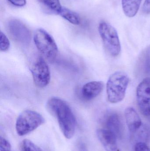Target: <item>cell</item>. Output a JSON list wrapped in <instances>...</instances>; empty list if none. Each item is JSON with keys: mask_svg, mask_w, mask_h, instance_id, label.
Listing matches in <instances>:
<instances>
[{"mask_svg": "<svg viewBox=\"0 0 150 151\" xmlns=\"http://www.w3.org/2000/svg\"><path fill=\"white\" fill-rule=\"evenodd\" d=\"M46 106L49 111L56 116L60 128L67 139L75 135L77 121L69 105L58 97H51L48 100Z\"/></svg>", "mask_w": 150, "mask_h": 151, "instance_id": "obj_1", "label": "cell"}, {"mask_svg": "<svg viewBox=\"0 0 150 151\" xmlns=\"http://www.w3.org/2000/svg\"><path fill=\"white\" fill-rule=\"evenodd\" d=\"M129 83V78L122 72L118 71L112 74L107 83V93L108 101L116 104L122 101Z\"/></svg>", "mask_w": 150, "mask_h": 151, "instance_id": "obj_2", "label": "cell"}, {"mask_svg": "<svg viewBox=\"0 0 150 151\" xmlns=\"http://www.w3.org/2000/svg\"><path fill=\"white\" fill-rule=\"evenodd\" d=\"M33 41L40 53L48 62L53 63L58 55V48L52 36L42 28L37 29L34 33Z\"/></svg>", "mask_w": 150, "mask_h": 151, "instance_id": "obj_3", "label": "cell"}, {"mask_svg": "<svg viewBox=\"0 0 150 151\" xmlns=\"http://www.w3.org/2000/svg\"><path fill=\"white\" fill-rule=\"evenodd\" d=\"M44 122L45 119L39 113L33 110H25L16 121V131L19 136H23L37 129Z\"/></svg>", "mask_w": 150, "mask_h": 151, "instance_id": "obj_4", "label": "cell"}, {"mask_svg": "<svg viewBox=\"0 0 150 151\" xmlns=\"http://www.w3.org/2000/svg\"><path fill=\"white\" fill-rule=\"evenodd\" d=\"M98 29L104 46L109 54L113 57L119 55L121 52V45L116 29L105 22L100 24Z\"/></svg>", "mask_w": 150, "mask_h": 151, "instance_id": "obj_5", "label": "cell"}, {"mask_svg": "<svg viewBox=\"0 0 150 151\" xmlns=\"http://www.w3.org/2000/svg\"><path fill=\"white\" fill-rule=\"evenodd\" d=\"M33 82L37 87L43 88L46 87L51 79L50 69L45 59L41 56L35 58L31 68Z\"/></svg>", "mask_w": 150, "mask_h": 151, "instance_id": "obj_6", "label": "cell"}, {"mask_svg": "<svg viewBox=\"0 0 150 151\" xmlns=\"http://www.w3.org/2000/svg\"><path fill=\"white\" fill-rule=\"evenodd\" d=\"M7 28L12 39L18 43L27 45L31 40V33L26 26L20 20L13 19L9 21Z\"/></svg>", "mask_w": 150, "mask_h": 151, "instance_id": "obj_7", "label": "cell"}, {"mask_svg": "<svg viewBox=\"0 0 150 151\" xmlns=\"http://www.w3.org/2000/svg\"><path fill=\"white\" fill-rule=\"evenodd\" d=\"M136 99L142 114L144 116H150V77L144 79L138 85Z\"/></svg>", "mask_w": 150, "mask_h": 151, "instance_id": "obj_8", "label": "cell"}, {"mask_svg": "<svg viewBox=\"0 0 150 151\" xmlns=\"http://www.w3.org/2000/svg\"><path fill=\"white\" fill-rule=\"evenodd\" d=\"M97 135L106 151H120L117 143V137L107 129H99Z\"/></svg>", "mask_w": 150, "mask_h": 151, "instance_id": "obj_9", "label": "cell"}, {"mask_svg": "<svg viewBox=\"0 0 150 151\" xmlns=\"http://www.w3.org/2000/svg\"><path fill=\"white\" fill-rule=\"evenodd\" d=\"M104 87V83L100 81L89 82L84 84L82 88V96L87 101L92 100L101 93Z\"/></svg>", "mask_w": 150, "mask_h": 151, "instance_id": "obj_10", "label": "cell"}, {"mask_svg": "<svg viewBox=\"0 0 150 151\" xmlns=\"http://www.w3.org/2000/svg\"><path fill=\"white\" fill-rule=\"evenodd\" d=\"M107 129L112 133L117 138H121L123 133V127L119 115L116 113H112L105 119Z\"/></svg>", "mask_w": 150, "mask_h": 151, "instance_id": "obj_11", "label": "cell"}, {"mask_svg": "<svg viewBox=\"0 0 150 151\" xmlns=\"http://www.w3.org/2000/svg\"><path fill=\"white\" fill-rule=\"evenodd\" d=\"M125 114L129 129L132 133H135L142 125L141 118L133 107H127L125 110Z\"/></svg>", "mask_w": 150, "mask_h": 151, "instance_id": "obj_12", "label": "cell"}, {"mask_svg": "<svg viewBox=\"0 0 150 151\" xmlns=\"http://www.w3.org/2000/svg\"><path fill=\"white\" fill-rule=\"evenodd\" d=\"M142 0H122V9L129 17H134L139 10Z\"/></svg>", "mask_w": 150, "mask_h": 151, "instance_id": "obj_13", "label": "cell"}, {"mask_svg": "<svg viewBox=\"0 0 150 151\" xmlns=\"http://www.w3.org/2000/svg\"><path fill=\"white\" fill-rule=\"evenodd\" d=\"M59 14L73 24H80V18L78 14L66 7H63Z\"/></svg>", "mask_w": 150, "mask_h": 151, "instance_id": "obj_14", "label": "cell"}, {"mask_svg": "<svg viewBox=\"0 0 150 151\" xmlns=\"http://www.w3.org/2000/svg\"><path fill=\"white\" fill-rule=\"evenodd\" d=\"M140 65L145 74L150 73V45L145 49L140 58Z\"/></svg>", "mask_w": 150, "mask_h": 151, "instance_id": "obj_15", "label": "cell"}, {"mask_svg": "<svg viewBox=\"0 0 150 151\" xmlns=\"http://www.w3.org/2000/svg\"><path fill=\"white\" fill-rule=\"evenodd\" d=\"M39 2L50 12L59 14L62 8L60 0H38Z\"/></svg>", "mask_w": 150, "mask_h": 151, "instance_id": "obj_16", "label": "cell"}, {"mask_svg": "<svg viewBox=\"0 0 150 151\" xmlns=\"http://www.w3.org/2000/svg\"><path fill=\"white\" fill-rule=\"evenodd\" d=\"M21 151H43L31 140L25 139L21 144Z\"/></svg>", "mask_w": 150, "mask_h": 151, "instance_id": "obj_17", "label": "cell"}, {"mask_svg": "<svg viewBox=\"0 0 150 151\" xmlns=\"http://www.w3.org/2000/svg\"><path fill=\"white\" fill-rule=\"evenodd\" d=\"M136 132H138L137 138L141 140V142H145L144 141H146L149 139L150 135V132L149 129L146 126H143L142 125L141 127Z\"/></svg>", "mask_w": 150, "mask_h": 151, "instance_id": "obj_18", "label": "cell"}, {"mask_svg": "<svg viewBox=\"0 0 150 151\" xmlns=\"http://www.w3.org/2000/svg\"><path fill=\"white\" fill-rule=\"evenodd\" d=\"M10 42L9 39L3 32L1 31L0 33V50L4 52L9 50L10 47Z\"/></svg>", "mask_w": 150, "mask_h": 151, "instance_id": "obj_19", "label": "cell"}, {"mask_svg": "<svg viewBox=\"0 0 150 151\" xmlns=\"http://www.w3.org/2000/svg\"><path fill=\"white\" fill-rule=\"evenodd\" d=\"M11 145L9 142L4 137H0V150L10 151Z\"/></svg>", "mask_w": 150, "mask_h": 151, "instance_id": "obj_20", "label": "cell"}, {"mask_svg": "<svg viewBox=\"0 0 150 151\" xmlns=\"http://www.w3.org/2000/svg\"><path fill=\"white\" fill-rule=\"evenodd\" d=\"M135 151H150V148L145 142H138L135 146Z\"/></svg>", "mask_w": 150, "mask_h": 151, "instance_id": "obj_21", "label": "cell"}, {"mask_svg": "<svg viewBox=\"0 0 150 151\" xmlns=\"http://www.w3.org/2000/svg\"><path fill=\"white\" fill-rule=\"evenodd\" d=\"M11 4L17 7H23L26 4V0H8Z\"/></svg>", "mask_w": 150, "mask_h": 151, "instance_id": "obj_22", "label": "cell"}, {"mask_svg": "<svg viewBox=\"0 0 150 151\" xmlns=\"http://www.w3.org/2000/svg\"><path fill=\"white\" fill-rule=\"evenodd\" d=\"M142 10L145 14H150V0H145L143 6Z\"/></svg>", "mask_w": 150, "mask_h": 151, "instance_id": "obj_23", "label": "cell"}, {"mask_svg": "<svg viewBox=\"0 0 150 151\" xmlns=\"http://www.w3.org/2000/svg\"><path fill=\"white\" fill-rule=\"evenodd\" d=\"M78 151H88L85 145L82 143H80L78 145Z\"/></svg>", "mask_w": 150, "mask_h": 151, "instance_id": "obj_24", "label": "cell"}, {"mask_svg": "<svg viewBox=\"0 0 150 151\" xmlns=\"http://www.w3.org/2000/svg\"><path fill=\"white\" fill-rule=\"evenodd\" d=\"M0 151H4V150H0Z\"/></svg>", "mask_w": 150, "mask_h": 151, "instance_id": "obj_25", "label": "cell"}]
</instances>
